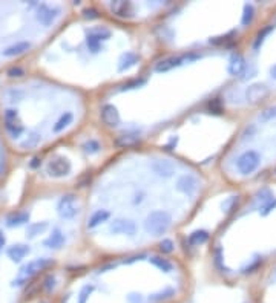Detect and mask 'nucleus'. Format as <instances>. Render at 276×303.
Here are the masks:
<instances>
[{"instance_id": "1", "label": "nucleus", "mask_w": 276, "mask_h": 303, "mask_svg": "<svg viewBox=\"0 0 276 303\" xmlns=\"http://www.w3.org/2000/svg\"><path fill=\"white\" fill-rule=\"evenodd\" d=\"M201 164L163 144L121 147L83 184V235L92 259L161 249L207 199Z\"/></svg>"}, {"instance_id": "2", "label": "nucleus", "mask_w": 276, "mask_h": 303, "mask_svg": "<svg viewBox=\"0 0 276 303\" xmlns=\"http://www.w3.org/2000/svg\"><path fill=\"white\" fill-rule=\"evenodd\" d=\"M243 56L227 49L166 52L141 74L94 98V121L114 144H158L213 103L224 80H236Z\"/></svg>"}, {"instance_id": "3", "label": "nucleus", "mask_w": 276, "mask_h": 303, "mask_svg": "<svg viewBox=\"0 0 276 303\" xmlns=\"http://www.w3.org/2000/svg\"><path fill=\"white\" fill-rule=\"evenodd\" d=\"M89 260L83 187L34 184L0 208V303H26L46 276Z\"/></svg>"}, {"instance_id": "4", "label": "nucleus", "mask_w": 276, "mask_h": 303, "mask_svg": "<svg viewBox=\"0 0 276 303\" xmlns=\"http://www.w3.org/2000/svg\"><path fill=\"white\" fill-rule=\"evenodd\" d=\"M161 54L152 26L123 23L88 3L31 60L29 70L94 100L135 78Z\"/></svg>"}, {"instance_id": "5", "label": "nucleus", "mask_w": 276, "mask_h": 303, "mask_svg": "<svg viewBox=\"0 0 276 303\" xmlns=\"http://www.w3.org/2000/svg\"><path fill=\"white\" fill-rule=\"evenodd\" d=\"M94 122V100L39 72L0 84V138L15 159L42 158Z\"/></svg>"}, {"instance_id": "6", "label": "nucleus", "mask_w": 276, "mask_h": 303, "mask_svg": "<svg viewBox=\"0 0 276 303\" xmlns=\"http://www.w3.org/2000/svg\"><path fill=\"white\" fill-rule=\"evenodd\" d=\"M190 259L172 249L97 257L71 271L52 303H187Z\"/></svg>"}, {"instance_id": "7", "label": "nucleus", "mask_w": 276, "mask_h": 303, "mask_svg": "<svg viewBox=\"0 0 276 303\" xmlns=\"http://www.w3.org/2000/svg\"><path fill=\"white\" fill-rule=\"evenodd\" d=\"M79 6L74 2H0V74L31 63Z\"/></svg>"}, {"instance_id": "8", "label": "nucleus", "mask_w": 276, "mask_h": 303, "mask_svg": "<svg viewBox=\"0 0 276 303\" xmlns=\"http://www.w3.org/2000/svg\"><path fill=\"white\" fill-rule=\"evenodd\" d=\"M174 5L175 2H92L97 11L137 26H154Z\"/></svg>"}, {"instance_id": "9", "label": "nucleus", "mask_w": 276, "mask_h": 303, "mask_svg": "<svg viewBox=\"0 0 276 303\" xmlns=\"http://www.w3.org/2000/svg\"><path fill=\"white\" fill-rule=\"evenodd\" d=\"M12 156L6 150L2 138H0V187H2L6 181V178L9 176L11 167H12Z\"/></svg>"}]
</instances>
